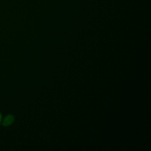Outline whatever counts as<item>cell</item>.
<instances>
[{
    "label": "cell",
    "instance_id": "obj_1",
    "mask_svg": "<svg viewBox=\"0 0 151 151\" xmlns=\"http://www.w3.org/2000/svg\"><path fill=\"white\" fill-rule=\"evenodd\" d=\"M14 122V117L12 114H8L6 115L2 120L1 124L3 126L6 127L11 125Z\"/></svg>",
    "mask_w": 151,
    "mask_h": 151
},
{
    "label": "cell",
    "instance_id": "obj_2",
    "mask_svg": "<svg viewBox=\"0 0 151 151\" xmlns=\"http://www.w3.org/2000/svg\"><path fill=\"white\" fill-rule=\"evenodd\" d=\"M2 120V114L0 112V124H1Z\"/></svg>",
    "mask_w": 151,
    "mask_h": 151
}]
</instances>
